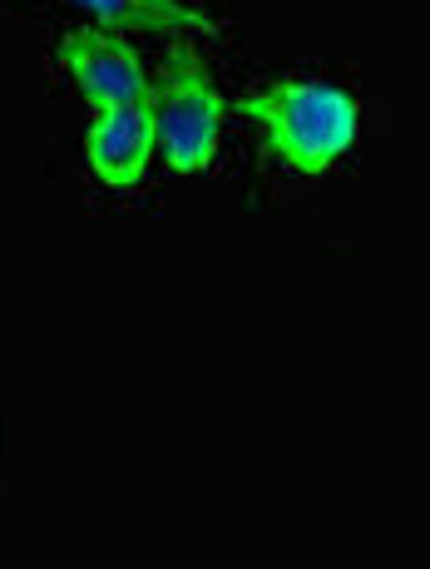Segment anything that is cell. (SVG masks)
Returning <instances> with one entry per match:
<instances>
[{
    "instance_id": "1",
    "label": "cell",
    "mask_w": 430,
    "mask_h": 569,
    "mask_svg": "<svg viewBox=\"0 0 430 569\" xmlns=\"http://www.w3.org/2000/svg\"><path fill=\"white\" fill-rule=\"evenodd\" d=\"M233 109L262 134L268 154L297 173H327L357 139L351 90L307 74H282L262 90L238 94Z\"/></svg>"
},
{
    "instance_id": "2",
    "label": "cell",
    "mask_w": 430,
    "mask_h": 569,
    "mask_svg": "<svg viewBox=\"0 0 430 569\" xmlns=\"http://www.w3.org/2000/svg\"><path fill=\"white\" fill-rule=\"evenodd\" d=\"M223 94L213 90L203 54L193 40H179L163 60V74L153 84V124H159V149L173 173H203L218 154L223 134Z\"/></svg>"
},
{
    "instance_id": "3",
    "label": "cell",
    "mask_w": 430,
    "mask_h": 569,
    "mask_svg": "<svg viewBox=\"0 0 430 569\" xmlns=\"http://www.w3.org/2000/svg\"><path fill=\"white\" fill-rule=\"evenodd\" d=\"M60 64L74 80V90L94 109L134 104L143 94H153V80H149V70H143V60L114 30H70V36L60 40Z\"/></svg>"
},
{
    "instance_id": "4",
    "label": "cell",
    "mask_w": 430,
    "mask_h": 569,
    "mask_svg": "<svg viewBox=\"0 0 430 569\" xmlns=\"http://www.w3.org/2000/svg\"><path fill=\"white\" fill-rule=\"evenodd\" d=\"M159 144V124H153V94L134 104H109L94 109L90 139H84V159L90 173L109 189H134L149 173V154Z\"/></svg>"
},
{
    "instance_id": "5",
    "label": "cell",
    "mask_w": 430,
    "mask_h": 569,
    "mask_svg": "<svg viewBox=\"0 0 430 569\" xmlns=\"http://www.w3.org/2000/svg\"><path fill=\"white\" fill-rule=\"evenodd\" d=\"M70 6L99 16L109 30H143V36H169V40H213L218 20L203 16L193 0H70Z\"/></svg>"
}]
</instances>
